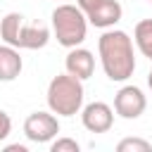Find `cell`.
<instances>
[{"instance_id": "cell-12", "label": "cell", "mask_w": 152, "mask_h": 152, "mask_svg": "<svg viewBox=\"0 0 152 152\" xmlns=\"http://www.w3.org/2000/svg\"><path fill=\"white\" fill-rule=\"evenodd\" d=\"M119 152H152V142L142 138H124L116 145Z\"/></svg>"}, {"instance_id": "cell-3", "label": "cell", "mask_w": 152, "mask_h": 152, "mask_svg": "<svg viewBox=\"0 0 152 152\" xmlns=\"http://www.w3.org/2000/svg\"><path fill=\"white\" fill-rule=\"evenodd\" d=\"M83 81L66 74H57L48 86V107L57 116H74L83 107Z\"/></svg>"}, {"instance_id": "cell-1", "label": "cell", "mask_w": 152, "mask_h": 152, "mask_svg": "<svg viewBox=\"0 0 152 152\" xmlns=\"http://www.w3.org/2000/svg\"><path fill=\"white\" fill-rule=\"evenodd\" d=\"M97 52L102 62V71L109 81H128L135 71V55H133V40L126 31L119 28H104V33L97 40Z\"/></svg>"}, {"instance_id": "cell-2", "label": "cell", "mask_w": 152, "mask_h": 152, "mask_svg": "<svg viewBox=\"0 0 152 152\" xmlns=\"http://www.w3.org/2000/svg\"><path fill=\"white\" fill-rule=\"evenodd\" d=\"M0 38L19 50H40L50 40V26L43 21H24L19 12H7L0 19Z\"/></svg>"}, {"instance_id": "cell-18", "label": "cell", "mask_w": 152, "mask_h": 152, "mask_svg": "<svg viewBox=\"0 0 152 152\" xmlns=\"http://www.w3.org/2000/svg\"><path fill=\"white\" fill-rule=\"evenodd\" d=\"M147 2H152V0H147Z\"/></svg>"}, {"instance_id": "cell-10", "label": "cell", "mask_w": 152, "mask_h": 152, "mask_svg": "<svg viewBox=\"0 0 152 152\" xmlns=\"http://www.w3.org/2000/svg\"><path fill=\"white\" fill-rule=\"evenodd\" d=\"M24 69V62H21V55H19V48L14 45H0V81H14Z\"/></svg>"}, {"instance_id": "cell-7", "label": "cell", "mask_w": 152, "mask_h": 152, "mask_svg": "<svg viewBox=\"0 0 152 152\" xmlns=\"http://www.w3.org/2000/svg\"><path fill=\"white\" fill-rule=\"evenodd\" d=\"M81 121L90 133H107L114 124V109L107 102H90L81 109Z\"/></svg>"}, {"instance_id": "cell-17", "label": "cell", "mask_w": 152, "mask_h": 152, "mask_svg": "<svg viewBox=\"0 0 152 152\" xmlns=\"http://www.w3.org/2000/svg\"><path fill=\"white\" fill-rule=\"evenodd\" d=\"M147 86H150V90H152V71L147 74Z\"/></svg>"}, {"instance_id": "cell-14", "label": "cell", "mask_w": 152, "mask_h": 152, "mask_svg": "<svg viewBox=\"0 0 152 152\" xmlns=\"http://www.w3.org/2000/svg\"><path fill=\"white\" fill-rule=\"evenodd\" d=\"M10 133H12V119H10L7 112L0 109V140H5Z\"/></svg>"}, {"instance_id": "cell-13", "label": "cell", "mask_w": 152, "mask_h": 152, "mask_svg": "<svg viewBox=\"0 0 152 152\" xmlns=\"http://www.w3.org/2000/svg\"><path fill=\"white\" fill-rule=\"evenodd\" d=\"M50 150H52V152H78L81 145H78L74 138H57V140L50 145Z\"/></svg>"}, {"instance_id": "cell-4", "label": "cell", "mask_w": 152, "mask_h": 152, "mask_svg": "<svg viewBox=\"0 0 152 152\" xmlns=\"http://www.w3.org/2000/svg\"><path fill=\"white\" fill-rule=\"evenodd\" d=\"M52 33L62 48H78L88 33V17L78 5H57L52 10Z\"/></svg>"}, {"instance_id": "cell-5", "label": "cell", "mask_w": 152, "mask_h": 152, "mask_svg": "<svg viewBox=\"0 0 152 152\" xmlns=\"http://www.w3.org/2000/svg\"><path fill=\"white\" fill-rule=\"evenodd\" d=\"M59 133V121L55 112H33L24 121V135L31 142H50Z\"/></svg>"}, {"instance_id": "cell-16", "label": "cell", "mask_w": 152, "mask_h": 152, "mask_svg": "<svg viewBox=\"0 0 152 152\" xmlns=\"http://www.w3.org/2000/svg\"><path fill=\"white\" fill-rule=\"evenodd\" d=\"M7 152H26L24 145H7Z\"/></svg>"}, {"instance_id": "cell-11", "label": "cell", "mask_w": 152, "mask_h": 152, "mask_svg": "<svg viewBox=\"0 0 152 152\" xmlns=\"http://www.w3.org/2000/svg\"><path fill=\"white\" fill-rule=\"evenodd\" d=\"M133 40H135L138 50L142 52V57L152 59V19H140L135 24Z\"/></svg>"}, {"instance_id": "cell-6", "label": "cell", "mask_w": 152, "mask_h": 152, "mask_svg": "<svg viewBox=\"0 0 152 152\" xmlns=\"http://www.w3.org/2000/svg\"><path fill=\"white\" fill-rule=\"evenodd\" d=\"M147 107V97L138 86H124L114 95V112L121 119H138Z\"/></svg>"}, {"instance_id": "cell-8", "label": "cell", "mask_w": 152, "mask_h": 152, "mask_svg": "<svg viewBox=\"0 0 152 152\" xmlns=\"http://www.w3.org/2000/svg\"><path fill=\"white\" fill-rule=\"evenodd\" d=\"M64 66H66V71H69L71 76L86 81V78H90L93 71H95V57H93V52L86 50V48H71L69 55H66V59H64Z\"/></svg>"}, {"instance_id": "cell-15", "label": "cell", "mask_w": 152, "mask_h": 152, "mask_svg": "<svg viewBox=\"0 0 152 152\" xmlns=\"http://www.w3.org/2000/svg\"><path fill=\"white\" fill-rule=\"evenodd\" d=\"M102 2H104V0H76V5H78L86 14H88V12H93V10H95L97 5H102Z\"/></svg>"}, {"instance_id": "cell-9", "label": "cell", "mask_w": 152, "mask_h": 152, "mask_svg": "<svg viewBox=\"0 0 152 152\" xmlns=\"http://www.w3.org/2000/svg\"><path fill=\"white\" fill-rule=\"evenodd\" d=\"M121 14H124V7L119 0H104L102 5H97L86 17H88V24H93L97 28H112L114 24L121 21Z\"/></svg>"}]
</instances>
